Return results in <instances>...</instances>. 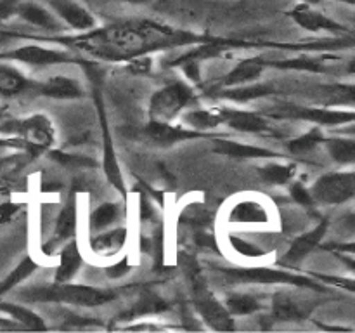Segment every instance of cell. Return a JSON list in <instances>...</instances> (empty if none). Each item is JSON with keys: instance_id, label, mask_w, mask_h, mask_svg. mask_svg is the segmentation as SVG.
<instances>
[{"instance_id": "cell-1", "label": "cell", "mask_w": 355, "mask_h": 333, "mask_svg": "<svg viewBox=\"0 0 355 333\" xmlns=\"http://www.w3.org/2000/svg\"><path fill=\"white\" fill-rule=\"evenodd\" d=\"M191 35L151 24H116L73 38L71 45L110 61L132 59L155 49L191 40Z\"/></svg>"}, {"instance_id": "cell-2", "label": "cell", "mask_w": 355, "mask_h": 333, "mask_svg": "<svg viewBox=\"0 0 355 333\" xmlns=\"http://www.w3.org/2000/svg\"><path fill=\"white\" fill-rule=\"evenodd\" d=\"M21 298L30 302H64V304L83 305V307H97L113 300L114 293L107 290L83 287V284H42V287L28 288L21 293Z\"/></svg>"}, {"instance_id": "cell-3", "label": "cell", "mask_w": 355, "mask_h": 333, "mask_svg": "<svg viewBox=\"0 0 355 333\" xmlns=\"http://www.w3.org/2000/svg\"><path fill=\"white\" fill-rule=\"evenodd\" d=\"M184 266H186V273L189 276L191 287H193L194 305H196L198 312L203 316L205 321L215 330L234 328L227 309L224 305H220V302L207 288V283H205L203 274H201V269L196 264V260L193 257H187V259H184Z\"/></svg>"}, {"instance_id": "cell-4", "label": "cell", "mask_w": 355, "mask_h": 333, "mask_svg": "<svg viewBox=\"0 0 355 333\" xmlns=\"http://www.w3.org/2000/svg\"><path fill=\"white\" fill-rule=\"evenodd\" d=\"M193 92L184 83L175 82L163 87L151 97L149 103V121L155 123H168L179 114L182 108L189 104Z\"/></svg>"}, {"instance_id": "cell-5", "label": "cell", "mask_w": 355, "mask_h": 333, "mask_svg": "<svg viewBox=\"0 0 355 333\" xmlns=\"http://www.w3.org/2000/svg\"><path fill=\"white\" fill-rule=\"evenodd\" d=\"M225 276L231 281L239 283H262V284H295V287H307L322 290V287L315 284L309 278L293 276L284 271L269 269V267H248V269H224Z\"/></svg>"}, {"instance_id": "cell-6", "label": "cell", "mask_w": 355, "mask_h": 333, "mask_svg": "<svg viewBox=\"0 0 355 333\" xmlns=\"http://www.w3.org/2000/svg\"><path fill=\"white\" fill-rule=\"evenodd\" d=\"M355 194V177L352 172L347 173H328L322 176L315 182L312 189L314 200L322 201V203H343L350 200Z\"/></svg>"}, {"instance_id": "cell-7", "label": "cell", "mask_w": 355, "mask_h": 333, "mask_svg": "<svg viewBox=\"0 0 355 333\" xmlns=\"http://www.w3.org/2000/svg\"><path fill=\"white\" fill-rule=\"evenodd\" d=\"M2 130H7V132L17 130L19 134H23L28 148H30L33 153L40 151V149H45L52 142L51 123H49L44 117H33L30 118V120L19 123L17 127H3Z\"/></svg>"}, {"instance_id": "cell-8", "label": "cell", "mask_w": 355, "mask_h": 333, "mask_svg": "<svg viewBox=\"0 0 355 333\" xmlns=\"http://www.w3.org/2000/svg\"><path fill=\"white\" fill-rule=\"evenodd\" d=\"M96 104L97 110H99V117H101V123H103V141H104V172H106L107 179L110 182L116 187L120 193H125V186H123V177H121L120 166H118L116 156H114V149H113V142H111L110 137V128H107V121H106V110H104L103 99H101V94L96 92Z\"/></svg>"}, {"instance_id": "cell-9", "label": "cell", "mask_w": 355, "mask_h": 333, "mask_svg": "<svg viewBox=\"0 0 355 333\" xmlns=\"http://www.w3.org/2000/svg\"><path fill=\"white\" fill-rule=\"evenodd\" d=\"M290 16L293 17L295 23L300 24L302 28H305V30L309 31L326 30V31H335V33H338V31L345 30L343 24L336 23V21H333L331 17L324 16V14L319 12V10L312 9L311 3H300V6H297L293 10H291Z\"/></svg>"}, {"instance_id": "cell-10", "label": "cell", "mask_w": 355, "mask_h": 333, "mask_svg": "<svg viewBox=\"0 0 355 333\" xmlns=\"http://www.w3.org/2000/svg\"><path fill=\"white\" fill-rule=\"evenodd\" d=\"M52 9L76 30H92L96 26V19L92 14L73 0H49Z\"/></svg>"}, {"instance_id": "cell-11", "label": "cell", "mask_w": 355, "mask_h": 333, "mask_svg": "<svg viewBox=\"0 0 355 333\" xmlns=\"http://www.w3.org/2000/svg\"><path fill=\"white\" fill-rule=\"evenodd\" d=\"M2 58L17 59V61L28 62V65H55V62L69 61L68 54H62L58 51H49V49L38 47V45H26V47L16 49V51L3 54Z\"/></svg>"}, {"instance_id": "cell-12", "label": "cell", "mask_w": 355, "mask_h": 333, "mask_svg": "<svg viewBox=\"0 0 355 333\" xmlns=\"http://www.w3.org/2000/svg\"><path fill=\"white\" fill-rule=\"evenodd\" d=\"M284 114L302 120L315 121L321 125H340L345 121H352L355 118L354 113H345V111H328V110H314V108H284Z\"/></svg>"}, {"instance_id": "cell-13", "label": "cell", "mask_w": 355, "mask_h": 333, "mask_svg": "<svg viewBox=\"0 0 355 333\" xmlns=\"http://www.w3.org/2000/svg\"><path fill=\"white\" fill-rule=\"evenodd\" d=\"M146 132H148V135L156 142V144L162 146H168L173 144V142L186 141V139H194L201 135V132L186 130V128L173 127V125L170 123H155V121H149Z\"/></svg>"}, {"instance_id": "cell-14", "label": "cell", "mask_w": 355, "mask_h": 333, "mask_svg": "<svg viewBox=\"0 0 355 333\" xmlns=\"http://www.w3.org/2000/svg\"><path fill=\"white\" fill-rule=\"evenodd\" d=\"M326 229H328V221H322L321 224L315 225L311 232H307V234H304V236H300L298 239H295V243L291 245L290 252L286 253V257H284V259H286L288 262H298V260L304 259L305 255H309V253H311L312 250L319 245V241L324 238Z\"/></svg>"}, {"instance_id": "cell-15", "label": "cell", "mask_w": 355, "mask_h": 333, "mask_svg": "<svg viewBox=\"0 0 355 333\" xmlns=\"http://www.w3.org/2000/svg\"><path fill=\"white\" fill-rule=\"evenodd\" d=\"M215 151L220 153V155L234 156V158H270V156H277L276 153L269 151V149L239 144V142L227 141V139H218V141H215Z\"/></svg>"}, {"instance_id": "cell-16", "label": "cell", "mask_w": 355, "mask_h": 333, "mask_svg": "<svg viewBox=\"0 0 355 333\" xmlns=\"http://www.w3.org/2000/svg\"><path fill=\"white\" fill-rule=\"evenodd\" d=\"M42 94L54 99H76L82 96L78 83L66 76H54L42 85Z\"/></svg>"}, {"instance_id": "cell-17", "label": "cell", "mask_w": 355, "mask_h": 333, "mask_svg": "<svg viewBox=\"0 0 355 333\" xmlns=\"http://www.w3.org/2000/svg\"><path fill=\"white\" fill-rule=\"evenodd\" d=\"M23 19H26L28 23L35 24V26L45 28V30H58L59 24L55 21V17L49 12L47 9H44L42 6L33 2H19L17 7V12Z\"/></svg>"}, {"instance_id": "cell-18", "label": "cell", "mask_w": 355, "mask_h": 333, "mask_svg": "<svg viewBox=\"0 0 355 333\" xmlns=\"http://www.w3.org/2000/svg\"><path fill=\"white\" fill-rule=\"evenodd\" d=\"M224 121H227L229 127L241 132H260L267 128V123L263 121L262 117L255 113H248V111L224 110Z\"/></svg>"}, {"instance_id": "cell-19", "label": "cell", "mask_w": 355, "mask_h": 333, "mask_svg": "<svg viewBox=\"0 0 355 333\" xmlns=\"http://www.w3.org/2000/svg\"><path fill=\"white\" fill-rule=\"evenodd\" d=\"M80 266H82V255H80L76 243L71 241L61 252V260H59L58 271H55V283H66L68 280H71Z\"/></svg>"}, {"instance_id": "cell-20", "label": "cell", "mask_w": 355, "mask_h": 333, "mask_svg": "<svg viewBox=\"0 0 355 333\" xmlns=\"http://www.w3.org/2000/svg\"><path fill=\"white\" fill-rule=\"evenodd\" d=\"M272 312L281 321H291V319L305 318L309 311L288 295L277 293L272 300Z\"/></svg>"}, {"instance_id": "cell-21", "label": "cell", "mask_w": 355, "mask_h": 333, "mask_svg": "<svg viewBox=\"0 0 355 333\" xmlns=\"http://www.w3.org/2000/svg\"><path fill=\"white\" fill-rule=\"evenodd\" d=\"M263 61L259 58L246 59V61L239 62L231 73L224 78L225 85H232V83H245L252 82V80L259 78L260 73H262Z\"/></svg>"}, {"instance_id": "cell-22", "label": "cell", "mask_w": 355, "mask_h": 333, "mask_svg": "<svg viewBox=\"0 0 355 333\" xmlns=\"http://www.w3.org/2000/svg\"><path fill=\"white\" fill-rule=\"evenodd\" d=\"M168 309L166 302L163 298H159L158 295H155L153 291H146L142 293V297L139 298L134 304V307L128 312H125L123 318L132 319L137 318V316H146V314H156V312H163Z\"/></svg>"}, {"instance_id": "cell-23", "label": "cell", "mask_w": 355, "mask_h": 333, "mask_svg": "<svg viewBox=\"0 0 355 333\" xmlns=\"http://www.w3.org/2000/svg\"><path fill=\"white\" fill-rule=\"evenodd\" d=\"M231 217L238 222H266L267 212L262 205L255 201H241L234 207Z\"/></svg>"}, {"instance_id": "cell-24", "label": "cell", "mask_w": 355, "mask_h": 333, "mask_svg": "<svg viewBox=\"0 0 355 333\" xmlns=\"http://www.w3.org/2000/svg\"><path fill=\"white\" fill-rule=\"evenodd\" d=\"M0 309L6 312H9L10 316H14V318L21 323V326H23V328L45 330V325H44V321H42L40 316H37L33 311H30V309L23 307V305L0 304Z\"/></svg>"}, {"instance_id": "cell-25", "label": "cell", "mask_w": 355, "mask_h": 333, "mask_svg": "<svg viewBox=\"0 0 355 333\" xmlns=\"http://www.w3.org/2000/svg\"><path fill=\"white\" fill-rule=\"evenodd\" d=\"M269 94H272V87L266 85V83H257V85L239 87V89L225 90L222 96H224L225 99L238 101V103H246V101L259 99V97L269 96Z\"/></svg>"}, {"instance_id": "cell-26", "label": "cell", "mask_w": 355, "mask_h": 333, "mask_svg": "<svg viewBox=\"0 0 355 333\" xmlns=\"http://www.w3.org/2000/svg\"><path fill=\"white\" fill-rule=\"evenodd\" d=\"M26 87V80L9 66L0 65V92L3 96H12V94L21 92Z\"/></svg>"}, {"instance_id": "cell-27", "label": "cell", "mask_w": 355, "mask_h": 333, "mask_svg": "<svg viewBox=\"0 0 355 333\" xmlns=\"http://www.w3.org/2000/svg\"><path fill=\"white\" fill-rule=\"evenodd\" d=\"M125 238H127V231L125 229H116V231L107 232V234L97 236L92 241V248L97 253H113L123 245Z\"/></svg>"}, {"instance_id": "cell-28", "label": "cell", "mask_w": 355, "mask_h": 333, "mask_svg": "<svg viewBox=\"0 0 355 333\" xmlns=\"http://www.w3.org/2000/svg\"><path fill=\"white\" fill-rule=\"evenodd\" d=\"M186 121L196 128H210L224 121V110H200L186 114Z\"/></svg>"}, {"instance_id": "cell-29", "label": "cell", "mask_w": 355, "mask_h": 333, "mask_svg": "<svg viewBox=\"0 0 355 333\" xmlns=\"http://www.w3.org/2000/svg\"><path fill=\"white\" fill-rule=\"evenodd\" d=\"M75 225H76V210H75V203H68L64 208H62V212L59 214V219H58V225H55V241H59V239H64V238H69V236L73 234V231H75Z\"/></svg>"}, {"instance_id": "cell-30", "label": "cell", "mask_w": 355, "mask_h": 333, "mask_svg": "<svg viewBox=\"0 0 355 333\" xmlns=\"http://www.w3.org/2000/svg\"><path fill=\"white\" fill-rule=\"evenodd\" d=\"M329 155L340 163H352L355 160V142L345 139H329Z\"/></svg>"}, {"instance_id": "cell-31", "label": "cell", "mask_w": 355, "mask_h": 333, "mask_svg": "<svg viewBox=\"0 0 355 333\" xmlns=\"http://www.w3.org/2000/svg\"><path fill=\"white\" fill-rule=\"evenodd\" d=\"M295 173V166L293 165H267L260 170V176L266 182L269 184H286L288 180L293 177Z\"/></svg>"}, {"instance_id": "cell-32", "label": "cell", "mask_w": 355, "mask_h": 333, "mask_svg": "<svg viewBox=\"0 0 355 333\" xmlns=\"http://www.w3.org/2000/svg\"><path fill=\"white\" fill-rule=\"evenodd\" d=\"M229 314H252V312L259 311L260 304L257 298L250 297V295H232L227 298Z\"/></svg>"}, {"instance_id": "cell-33", "label": "cell", "mask_w": 355, "mask_h": 333, "mask_svg": "<svg viewBox=\"0 0 355 333\" xmlns=\"http://www.w3.org/2000/svg\"><path fill=\"white\" fill-rule=\"evenodd\" d=\"M322 141H324V137H322L321 130H319V128H314V130L307 132V134L302 135V137L291 141L288 148H290V151L295 153V155H305V153L312 151V149Z\"/></svg>"}, {"instance_id": "cell-34", "label": "cell", "mask_w": 355, "mask_h": 333, "mask_svg": "<svg viewBox=\"0 0 355 333\" xmlns=\"http://www.w3.org/2000/svg\"><path fill=\"white\" fill-rule=\"evenodd\" d=\"M225 47H227L225 44H205V45H201V47H198V49H194V51L184 54L182 58L175 59L172 65H182L184 61H198V62H200L201 59H208V58H214V56H218L222 51H224Z\"/></svg>"}, {"instance_id": "cell-35", "label": "cell", "mask_w": 355, "mask_h": 333, "mask_svg": "<svg viewBox=\"0 0 355 333\" xmlns=\"http://www.w3.org/2000/svg\"><path fill=\"white\" fill-rule=\"evenodd\" d=\"M35 269H37V264H35L33 260L30 259V257H28V259H24L23 262H21L19 266H17L16 269H14L12 273L9 274V276H7V280L3 281L2 284H0V293H6V291L9 290V288L16 287V284L21 283V281H23L24 278L30 276V274L33 273Z\"/></svg>"}, {"instance_id": "cell-36", "label": "cell", "mask_w": 355, "mask_h": 333, "mask_svg": "<svg viewBox=\"0 0 355 333\" xmlns=\"http://www.w3.org/2000/svg\"><path fill=\"white\" fill-rule=\"evenodd\" d=\"M116 215H118V210L114 205L111 203L101 205V207L94 212L92 217H90V228L92 229L106 228V225H110L111 222L116 219Z\"/></svg>"}, {"instance_id": "cell-37", "label": "cell", "mask_w": 355, "mask_h": 333, "mask_svg": "<svg viewBox=\"0 0 355 333\" xmlns=\"http://www.w3.org/2000/svg\"><path fill=\"white\" fill-rule=\"evenodd\" d=\"M272 66L281 69H302V71H322V66L318 61L309 58H297L290 59V61H279L272 62Z\"/></svg>"}, {"instance_id": "cell-38", "label": "cell", "mask_w": 355, "mask_h": 333, "mask_svg": "<svg viewBox=\"0 0 355 333\" xmlns=\"http://www.w3.org/2000/svg\"><path fill=\"white\" fill-rule=\"evenodd\" d=\"M52 158L58 160L59 163L66 166H96V162L89 158H83V156L76 155H62V153L54 151L52 153Z\"/></svg>"}, {"instance_id": "cell-39", "label": "cell", "mask_w": 355, "mask_h": 333, "mask_svg": "<svg viewBox=\"0 0 355 333\" xmlns=\"http://www.w3.org/2000/svg\"><path fill=\"white\" fill-rule=\"evenodd\" d=\"M229 241H231V245L234 246L236 252H239L241 255H245V257H260L263 253L262 250L257 248L255 245H252V243L238 238V236H229Z\"/></svg>"}, {"instance_id": "cell-40", "label": "cell", "mask_w": 355, "mask_h": 333, "mask_svg": "<svg viewBox=\"0 0 355 333\" xmlns=\"http://www.w3.org/2000/svg\"><path fill=\"white\" fill-rule=\"evenodd\" d=\"M291 196H293V200L297 201V203H300V205H312V203H314V196H312V194L309 193V191L305 189V187L302 186L300 182L293 184V186H291Z\"/></svg>"}, {"instance_id": "cell-41", "label": "cell", "mask_w": 355, "mask_h": 333, "mask_svg": "<svg viewBox=\"0 0 355 333\" xmlns=\"http://www.w3.org/2000/svg\"><path fill=\"white\" fill-rule=\"evenodd\" d=\"M128 69H130L132 73H149V69H151V59H149L148 56H137V58H134V61L130 62Z\"/></svg>"}, {"instance_id": "cell-42", "label": "cell", "mask_w": 355, "mask_h": 333, "mask_svg": "<svg viewBox=\"0 0 355 333\" xmlns=\"http://www.w3.org/2000/svg\"><path fill=\"white\" fill-rule=\"evenodd\" d=\"M19 7V0H0V19L14 16Z\"/></svg>"}, {"instance_id": "cell-43", "label": "cell", "mask_w": 355, "mask_h": 333, "mask_svg": "<svg viewBox=\"0 0 355 333\" xmlns=\"http://www.w3.org/2000/svg\"><path fill=\"white\" fill-rule=\"evenodd\" d=\"M182 66H184V71H186V75L189 76L191 80H194V82H198V80H200V62L184 61Z\"/></svg>"}, {"instance_id": "cell-44", "label": "cell", "mask_w": 355, "mask_h": 333, "mask_svg": "<svg viewBox=\"0 0 355 333\" xmlns=\"http://www.w3.org/2000/svg\"><path fill=\"white\" fill-rule=\"evenodd\" d=\"M16 210H17V207L14 203H9V201H6V203H0V224H3V222L9 221V219L16 214Z\"/></svg>"}, {"instance_id": "cell-45", "label": "cell", "mask_w": 355, "mask_h": 333, "mask_svg": "<svg viewBox=\"0 0 355 333\" xmlns=\"http://www.w3.org/2000/svg\"><path fill=\"white\" fill-rule=\"evenodd\" d=\"M127 271H128V260L123 259L121 262H118V264H114V266L107 267L106 273L110 274L111 278H120V276H123Z\"/></svg>"}, {"instance_id": "cell-46", "label": "cell", "mask_w": 355, "mask_h": 333, "mask_svg": "<svg viewBox=\"0 0 355 333\" xmlns=\"http://www.w3.org/2000/svg\"><path fill=\"white\" fill-rule=\"evenodd\" d=\"M151 207H149V203H146V200L142 198V203H141V217L146 219V217H151Z\"/></svg>"}, {"instance_id": "cell-47", "label": "cell", "mask_w": 355, "mask_h": 333, "mask_svg": "<svg viewBox=\"0 0 355 333\" xmlns=\"http://www.w3.org/2000/svg\"><path fill=\"white\" fill-rule=\"evenodd\" d=\"M121 2L127 3H134V6H142V3H148L149 0H121Z\"/></svg>"}, {"instance_id": "cell-48", "label": "cell", "mask_w": 355, "mask_h": 333, "mask_svg": "<svg viewBox=\"0 0 355 333\" xmlns=\"http://www.w3.org/2000/svg\"><path fill=\"white\" fill-rule=\"evenodd\" d=\"M9 328H16V326L10 325V323L2 321V319H0V330H9Z\"/></svg>"}, {"instance_id": "cell-49", "label": "cell", "mask_w": 355, "mask_h": 333, "mask_svg": "<svg viewBox=\"0 0 355 333\" xmlns=\"http://www.w3.org/2000/svg\"><path fill=\"white\" fill-rule=\"evenodd\" d=\"M336 2H345V3H349V6H354L355 0H336Z\"/></svg>"}, {"instance_id": "cell-50", "label": "cell", "mask_w": 355, "mask_h": 333, "mask_svg": "<svg viewBox=\"0 0 355 333\" xmlns=\"http://www.w3.org/2000/svg\"><path fill=\"white\" fill-rule=\"evenodd\" d=\"M10 35H7V33H0V42H3L6 40V38H9Z\"/></svg>"}, {"instance_id": "cell-51", "label": "cell", "mask_w": 355, "mask_h": 333, "mask_svg": "<svg viewBox=\"0 0 355 333\" xmlns=\"http://www.w3.org/2000/svg\"><path fill=\"white\" fill-rule=\"evenodd\" d=\"M322 2V0H305V3H319Z\"/></svg>"}, {"instance_id": "cell-52", "label": "cell", "mask_w": 355, "mask_h": 333, "mask_svg": "<svg viewBox=\"0 0 355 333\" xmlns=\"http://www.w3.org/2000/svg\"><path fill=\"white\" fill-rule=\"evenodd\" d=\"M0 117H2V110H0Z\"/></svg>"}]
</instances>
